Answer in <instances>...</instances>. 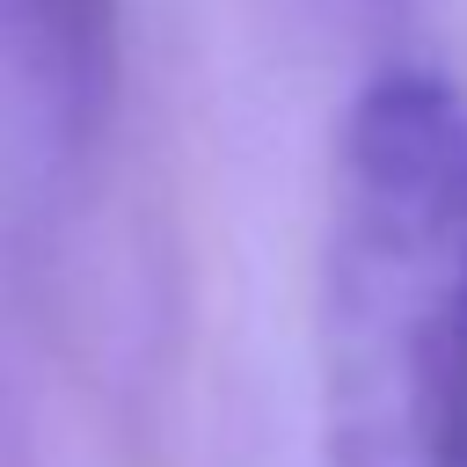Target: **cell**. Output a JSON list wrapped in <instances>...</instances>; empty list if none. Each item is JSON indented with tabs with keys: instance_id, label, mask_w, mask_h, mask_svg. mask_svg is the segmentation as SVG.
I'll use <instances>...</instances> for the list:
<instances>
[{
	"instance_id": "1",
	"label": "cell",
	"mask_w": 467,
	"mask_h": 467,
	"mask_svg": "<svg viewBox=\"0 0 467 467\" xmlns=\"http://www.w3.org/2000/svg\"><path fill=\"white\" fill-rule=\"evenodd\" d=\"M321 467H467V95L372 73L328 161Z\"/></svg>"
},
{
	"instance_id": "2",
	"label": "cell",
	"mask_w": 467,
	"mask_h": 467,
	"mask_svg": "<svg viewBox=\"0 0 467 467\" xmlns=\"http://www.w3.org/2000/svg\"><path fill=\"white\" fill-rule=\"evenodd\" d=\"M0 15L36 95L66 124H95L117 66V0H0Z\"/></svg>"
}]
</instances>
